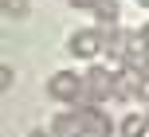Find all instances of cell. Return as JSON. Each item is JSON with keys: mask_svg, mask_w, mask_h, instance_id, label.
Instances as JSON below:
<instances>
[{"mask_svg": "<svg viewBox=\"0 0 149 137\" xmlns=\"http://www.w3.org/2000/svg\"><path fill=\"white\" fill-rule=\"evenodd\" d=\"M122 137H145L149 133V110H134V114L122 118Z\"/></svg>", "mask_w": 149, "mask_h": 137, "instance_id": "cell-8", "label": "cell"}, {"mask_svg": "<svg viewBox=\"0 0 149 137\" xmlns=\"http://www.w3.org/2000/svg\"><path fill=\"white\" fill-rule=\"evenodd\" d=\"M0 16H4V12H0Z\"/></svg>", "mask_w": 149, "mask_h": 137, "instance_id": "cell-17", "label": "cell"}, {"mask_svg": "<svg viewBox=\"0 0 149 137\" xmlns=\"http://www.w3.org/2000/svg\"><path fill=\"white\" fill-rule=\"evenodd\" d=\"M110 82H114V71H110V67H98V63H90L86 75H82V98H79V106H90V102L110 98Z\"/></svg>", "mask_w": 149, "mask_h": 137, "instance_id": "cell-1", "label": "cell"}, {"mask_svg": "<svg viewBox=\"0 0 149 137\" xmlns=\"http://www.w3.org/2000/svg\"><path fill=\"white\" fill-rule=\"evenodd\" d=\"M137 78L141 75H134V71H114V82H110V98L114 102H122V106H126L130 98H137Z\"/></svg>", "mask_w": 149, "mask_h": 137, "instance_id": "cell-6", "label": "cell"}, {"mask_svg": "<svg viewBox=\"0 0 149 137\" xmlns=\"http://www.w3.org/2000/svg\"><path fill=\"white\" fill-rule=\"evenodd\" d=\"M67 4H71V8H79V12H94L98 0H67Z\"/></svg>", "mask_w": 149, "mask_h": 137, "instance_id": "cell-13", "label": "cell"}, {"mask_svg": "<svg viewBox=\"0 0 149 137\" xmlns=\"http://www.w3.org/2000/svg\"><path fill=\"white\" fill-rule=\"evenodd\" d=\"M0 12L12 20H28V0H0Z\"/></svg>", "mask_w": 149, "mask_h": 137, "instance_id": "cell-10", "label": "cell"}, {"mask_svg": "<svg viewBox=\"0 0 149 137\" xmlns=\"http://www.w3.org/2000/svg\"><path fill=\"white\" fill-rule=\"evenodd\" d=\"M122 67L134 71V75H149V47L141 43L137 31H134V39H130V51H126V59H122Z\"/></svg>", "mask_w": 149, "mask_h": 137, "instance_id": "cell-7", "label": "cell"}, {"mask_svg": "<svg viewBox=\"0 0 149 137\" xmlns=\"http://www.w3.org/2000/svg\"><path fill=\"white\" fill-rule=\"evenodd\" d=\"M137 98L149 106V75H141V78H137Z\"/></svg>", "mask_w": 149, "mask_h": 137, "instance_id": "cell-12", "label": "cell"}, {"mask_svg": "<svg viewBox=\"0 0 149 137\" xmlns=\"http://www.w3.org/2000/svg\"><path fill=\"white\" fill-rule=\"evenodd\" d=\"M137 35H141V43H145V47H149V20H145V24H141V28H137Z\"/></svg>", "mask_w": 149, "mask_h": 137, "instance_id": "cell-14", "label": "cell"}, {"mask_svg": "<svg viewBox=\"0 0 149 137\" xmlns=\"http://www.w3.org/2000/svg\"><path fill=\"white\" fill-rule=\"evenodd\" d=\"M137 4H141V8H149V0H137Z\"/></svg>", "mask_w": 149, "mask_h": 137, "instance_id": "cell-16", "label": "cell"}, {"mask_svg": "<svg viewBox=\"0 0 149 137\" xmlns=\"http://www.w3.org/2000/svg\"><path fill=\"white\" fill-rule=\"evenodd\" d=\"M67 51L74 55V59H94L98 51H102V35H98V28H79L67 35Z\"/></svg>", "mask_w": 149, "mask_h": 137, "instance_id": "cell-3", "label": "cell"}, {"mask_svg": "<svg viewBox=\"0 0 149 137\" xmlns=\"http://www.w3.org/2000/svg\"><path fill=\"white\" fill-rule=\"evenodd\" d=\"M55 137H86V122H82V110H55L51 125Z\"/></svg>", "mask_w": 149, "mask_h": 137, "instance_id": "cell-4", "label": "cell"}, {"mask_svg": "<svg viewBox=\"0 0 149 137\" xmlns=\"http://www.w3.org/2000/svg\"><path fill=\"white\" fill-rule=\"evenodd\" d=\"M82 110V122H86V133L90 137H110L114 133V122L106 110H98V102H90V106H79Z\"/></svg>", "mask_w": 149, "mask_h": 137, "instance_id": "cell-5", "label": "cell"}, {"mask_svg": "<svg viewBox=\"0 0 149 137\" xmlns=\"http://www.w3.org/2000/svg\"><path fill=\"white\" fill-rule=\"evenodd\" d=\"M28 137H55V133H51V129H31Z\"/></svg>", "mask_w": 149, "mask_h": 137, "instance_id": "cell-15", "label": "cell"}, {"mask_svg": "<svg viewBox=\"0 0 149 137\" xmlns=\"http://www.w3.org/2000/svg\"><path fill=\"white\" fill-rule=\"evenodd\" d=\"M94 20H98V24H118V20H122V0H98Z\"/></svg>", "mask_w": 149, "mask_h": 137, "instance_id": "cell-9", "label": "cell"}, {"mask_svg": "<svg viewBox=\"0 0 149 137\" xmlns=\"http://www.w3.org/2000/svg\"><path fill=\"white\" fill-rule=\"evenodd\" d=\"M8 86H12V67H8V63H0V94H4Z\"/></svg>", "mask_w": 149, "mask_h": 137, "instance_id": "cell-11", "label": "cell"}, {"mask_svg": "<svg viewBox=\"0 0 149 137\" xmlns=\"http://www.w3.org/2000/svg\"><path fill=\"white\" fill-rule=\"evenodd\" d=\"M47 94H51L55 102H79L82 98V75H74V71H55V75L47 78Z\"/></svg>", "mask_w": 149, "mask_h": 137, "instance_id": "cell-2", "label": "cell"}]
</instances>
